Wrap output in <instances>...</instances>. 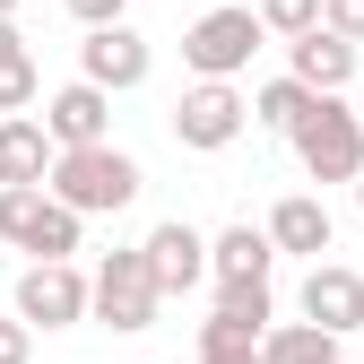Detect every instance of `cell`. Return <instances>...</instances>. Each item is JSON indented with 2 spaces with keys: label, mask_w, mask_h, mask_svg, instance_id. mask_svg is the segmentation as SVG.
Here are the masks:
<instances>
[{
  "label": "cell",
  "mask_w": 364,
  "mask_h": 364,
  "mask_svg": "<svg viewBox=\"0 0 364 364\" xmlns=\"http://www.w3.org/2000/svg\"><path fill=\"white\" fill-rule=\"evenodd\" d=\"M78 208L53 182H0V243H18L26 260H70L78 252Z\"/></svg>",
  "instance_id": "obj_1"
},
{
  "label": "cell",
  "mask_w": 364,
  "mask_h": 364,
  "mask_svg": "<svg viewBox=\"0 0 364 364\" xmlns=\"http://www.w3.org/2000/svg\"><path fill=\"white\" fill-rule=\"evenodd\" d=\"M139 156H122L113 139H96V148H61V165H53V191L78 208V217H113V208H130L139 200Z\"/></svg>",
  "instance_id": "obj_2"
},
{
  "label": "cell",
  "mask_w": 364,
  "mask_h": 364,
  "mask_svg": "<svg viewBox=\"0 0 364 364\" xmlns=\"http://www.w3.org/2000/svg\"><path fill=\"white\" fill-rule=\"evenodd\" d=\"M295 156H304L312 182H355L364 173V105L312 96V113L295 122Z\"/></svg>",
  "instance_id": "obj_3"
},
{
  "label": "cell",
  "mask_w": 364,
  "mask_h": 364,
  "mask_svg": "<svg viewBox=\"0 0 364 364\" xmlns=\"http://www.w3.org/2000/svg\"><path fill=\"white\" fill-rule=\"evenodd\" d=\"M260 43H269V18L225 0V9L191 18V35H182V70H200V78H243Z\"/></svg>",
  "instance_id": "obj_4"
},
{
  "label": "cell",
  "mask_w": 364,
  "mask_h": 364,
  "mask_svg": "<svg viewBox=\"0 0 364 364\" xmlns=\"http://www.w3.org/2000/svg\"><path fill=\"white\" fill-rule=\"evenodd\" d=\"M156 304H165V287L148 269V243L96 260V321L105 330H156Z\"/></svg>",
  "instance_id": "obj_5"
},
{
  "label": "cell",
  "mask_w": 364,
  "mask_h": 364,
  "mask_svg": "<svg viewBox=\"0 0 364 364\" xmlns=\"http://www.w3.org/2000/svg\"><path fill=\"white\" fill-rule=\"evenodd\" d=\"M18 312L35 330H70L96 312V278H78V260H26L18 269Z\"/></svg>",
  "instance_id": "obj_6"
},
{
  "label": "cell",
  "mask_w": 364,
  "mask_h": 364,
  "mask_svg": "<svg viewBox=\"0 0 364 364\" xmlns=\"http://www.w3.org/2000/svg\"><path fill=\"white\" fill-rule=\"evenodd\" d=\"M243 122H252V105L235 96V78H200V87H182V105H173V139L217 156V148L243 139Z\"/></svg>",
  "instance_id": "obj_7"
},
{
  "label": "cell",
  "mask_w": 364,
  "mask_h": 364,
  "mask_svg": "<svg viewBox=\"0 0 364 364\" xmlns=\"http://www.w3.org/2000/svg\"><path fill=\"white\" fill-rule=\"evenodd\" d=\"M148 35L130 26V18H113V26H87V43H78V78H96V87H113V96H130V87L148 78Z\"/></svg>",
  "instance_id": "obj_8"
},
{
  "label": "cell",
  "mask_w": 364,
  "mask_h": 364,
  "mask_svg": "<svg viewBox=\"0 0 364 364\" xmlns=\"http://www.w3.org/2000/svg\"><path fill=\"white\" fill-rule=\"evenodd\" d=\"M43 130H53L61 148H96V139H113V87H96V78H70L53 105H43Z\"/></svg>",
  "instance_id": "obj_9"
},
{
  "label": "cell",
  "mask_w": 364,
  "mask_h": 364,
  "mask_svg": "<svg viewBox=\"0 0 364 364\" xmlns=\"http://www.w3.org/2000/svg\"><path fill=\"white\" fill-rule=\"evenodd\" d=\"M148 269H156L165 295H191V287L208 278V235H200V225H182V217H165L156 235H148Z\"/></svg>",
  "instance_id": "obj_10"
},
{
  "label": "cell",
  "mask_w": 364,
  "mask_h": 364,
  "mask_svg": "<svg viewBox=\"0 0 364 364\" xmlns=\"http://www.w3.org/2000/svg\"><path fill=\"white\" fill-rule=\"evenodd\" d=\"M304 312H312V321H321V330H364V278H355V269L347 260H312V278H304Z\"/></svg>",
  "instance_id": "obj_11"
},
{
  "label": "cell",
  "mask_w": 364,
  "mask_h": 364,
  "mask_svg": "<svg viewBox=\"0 0 364 364\" xmlns=\"http://www.w3.org/2000/svg\"><path fill=\"white\" fill-rule=\"evenodd\" d=\"M287 61L304 87H321V96H347V78H355V43L338 26H312V35H287Z\"/></svg>",
  "instance_id": "obj_12"
},
{
  "label": "cell",
  "mask_w": 364,
  "mask_h": 364,
  "mask_svg": "<svg viewBox=\"0 0 364 364\" xmlns=\"http://www.w3.org/2000/svg\"><path fill=\"white\" fill-rule=\"evenodd\" d=\"M53 165H61V139L43 122H26V113L0 122V182H53Z\"/></svg>",
  "instance_id": "obj_13"
},
{
  "label": "cell",
  "mask_w": 364,
  "mask_h": 364,
  "mask_svg": "<svg viewBox=\"0 0 364 364\" xmlns=\"http://www.w3.org/2000/svg\"><path fill=\"white\" fill-rule=\"evenodd\" d=\"M260 338H269L260 321H243V312L217 304L208 321H200V338H191V355H200V364H260Z\"/></svg>",
  "instance_id": "obj_14"
},
{
  "label": "cell",
  "mask_w": 364,
  "mask_h": 364,
  "mask_svg": "<svg viewBox=\"0 0 364 364\" xmlns=\"http://www.w3.org/2000/svg\"><path fill=\"white\" fill-rule=\"evenodd\" d=\"M269 243H278V252H304V260H321L330 252V208L321 200H278V208H269Z\"/></svg>",
  "instance_id": "obj_15"
},
{
  "label": "cell",
  "mask_w": 364,
  "mask_h": 364,
  "mask_svg": "<svg viewBox=\"0 0 364 364\" xmlns=\"http://www.w3.org/2000/svg\"><path fill=\"white\" fill-rule=\"evenodd\" d=\"M260 364H338V330H321L312 312H304V321H269Z\"/></svg>",
  "instance_id": "obj_16"
},
{
  "label": "cell",
  "mask_w": 364,
  "mask_h": 364,
  "mask_svg": "<svg viewBox=\"0 0 364 364\" xmlns=\"http://www.w3.org/2000/svg\"><path fill=\"white\" fill-rule=\"evenodd\" d=\"M312 96H321V87H304V78L287 70V78H269L260 96H252V122H269V130H287V139H295V122L312 113Z\"/></svg>",
  "instance_id": "obj_17"
},
{
  "label": "cell",
  "mask_w": 364,
  "mask_h": 364,
  "mask_svg": "<svg viewBox=\"0 0 364 364\" xmlns=\"http://www.w3.org/2000/svg\"><path fill=\"white\" fill-rule=\"evenodd\" d=\"M43 96V78H35V53H9L0 61V113H26Z\"/></svg>",
  "instance_id": "obj_18"
},
{
  "label": "cell",
  "mask_w": 364,
  "mask_h": 364,
  "mask_svg": "<svg viewBox=\"0 0 364 364\" xmlns=\"http://www.w3.org/2000/svg\"><path fill=\"white\" fill-rule=\"evenodd\" d=\"M260 18H269V35H312L321 26V0H260Z\"/></svg>",
  "instance_id": "obj_19"
},
{
  "label": "cell",
  "mask_w": 364,
  "mask_h": 364,
  "mask_svg": "<svg viewBox=\"0 0 364 364\" xmlns=\"http://www.w3.org/2000/svg\"><path fill=\"white\" fill-rule=\"evenodd\" d=\"M35 355V321L18 312V321H0V364H26Z\"/></svg>",
  "instance_id": "obj_20"
},
{
  "label": "cell",
  "mask_w": 364,
  "mask_h": 364,
  "mask_svg": "<svg viewBox=\"0 0 364 364\" xmlns=\"http://www.w3.org/2000/svg\"><path fill=\"white\" fill-rule=\"evenodd\" d=\"M321 26H338L347 43H364V0H321Z\"/></svg>",
  "instance_id": "obj_21"
},
{
  "label": "cell",
  "mask_w": 364,
  "mask_h": 364,
  "mask_svg": "<svg viewBox=\"0 0 364 364\" xmlns=\"http://www.w3.org/2000/svg\"><path fill=\"white\" fill-rule=\"evenodd\" d=\"M61 9H70L78 26H113V18H130V0H61Z\"/></svg>",
  "instance_id": "obj_22"
},
{
  "label": "cell",
  "mask_w": 364,
  "mask_h": 364,
  "mask_svg": "<svg viewBox=\"0 0 364 364\" xmlns=\"http://www.w3.org/2000/svg\"><path fill=\"white\" fill-rule=\"evenodd\" d=\"M9 53H26V35H18L9 18H0V61H9Z\"/></svg>",
  "instance_id": "obj_23"
},
{
  "label": "cell",
  "mask_w": 364,
  "mask_h": 364,
  "mask_svg": "<svg viewBox=\"0 0 364 364\" xmlns=\"http://www.w3.org/2000/svg\"><path fill=\"white\" fill-rule=\"evenodd\" d=\"M0 18H18V0H0Z\"/></svg>",
  "instance_id": "obj_24"
},
{
  "label": "cell",
  "mask_w": 364,
  "mask_h": 364,
  "mask_svg": "<svg viewBox=\"0 0 364 364\" xmlns=\"http://www.w3.org/2000/svg\"><path fill=\"white\" fill-rule=\"evenodd\" d=\"M355 208H364V173H355Z\"/></svg>",
  "instance_id": "obj_25"
},
{
  "label": "cell",
  "mask_w": 364,
  "mask_h": 364,
  "mask_svg": "<svg viewBox=\"0 0 364 364\" xmlns=\"http://www.w3.org/2000/svg\"><path fill=\"white\" fill-rule=\"evenodd\" d=\"M355 105H364V96H355Z\"/></svg>",
  "instance_id": "obj_26"
}]
</instances>
